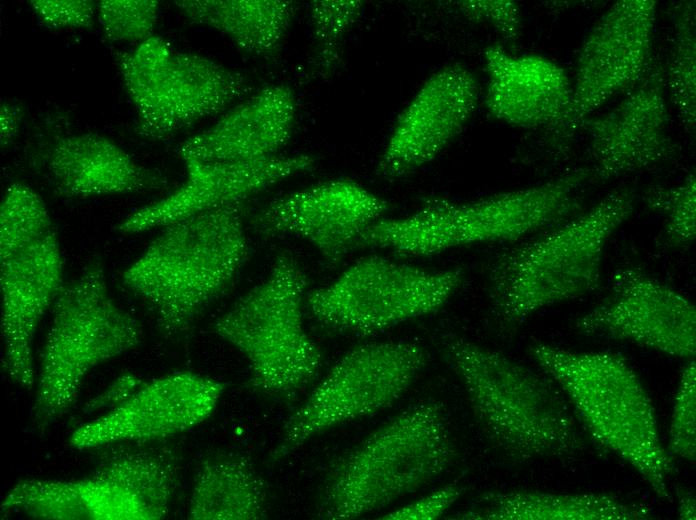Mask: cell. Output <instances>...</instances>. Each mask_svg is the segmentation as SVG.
<instances>
[{
    "label": "cell",
    "mask_w": 696,
    "mask_h": 520,
    "mask_svg": "<svg viewBox=\"0 0 696 520\" xmlns=\"http://www.w3.org/2000/svg\"><path fill=\"white\" fill-rule=\"evenodd\" d=\"M442 347L478 427L504 458L562 459L586 449L587 433L545 373L463 337L448 335Z\"/></svg>",
    "instance_id": "cell-1"
},
{
    "label": "cell",
    "mask_w": 696,
    "mask_h": 520,
    "mask_svg": "<svg viewBox=\"0 0 696 520\" xmlns=\"http://www.w3.org/2000/svg\"><path fill=\"white\" fill-rule=\"evenodd\" d=\"M635 207L632 189H615L589 209L499 254L488 271L496 322L515 329L546 307L597 290L608 242Z\"/></svg>",
    "instance_id": "cell-2"
},
{
    "label": "cell",
    "mask_w": 696,
    "mask_h": 520,
    "mask_svg": "<svg viewBox=\"0 0 696 520\" xmlns=\"http://www.w3.org/2000/svg\"><path fill=\"white\" fill-rule=\"evenodd\" d=\"M588 183L589 169L580 167L538 185L471 201L429 199L411 214L377 220L360 235L355 248L420 257L517 241L583 211V189Z\"/></svg>",
    "instance_id": "cell-3"
},
{
    "label": "cell",
    "mask_w": 696,
    "mask_h": 520,
    "mask_svg": "<svg viewBox=\"0 0 696 520\" xmlns=\"http://www.w3.org/2000/svg\"><path fill=\"white\" fill-rule=\"evenodd\" d=\"M242 202L163 227L122 274L124 286L153 310L161 332L186 335L225 293L248 256Z\"/></svg>",
    "instance_id": "cell-4"
},
{
    "label": "cell",
    "mask_w": 696,
    "mask_h": 520,
    "mask_svg": "<svg viewBox=\"0 0 696 520\" xmlns=\"http://www.w3.org/2000/svg\"><path fill=\"white\" fill-rule=\"evenodd\" d=\"M455 458L443 405L420 401L332 461L317 515L352 520L379 511L439 479Z\"/></svg>",
    "instance_id": "cell-5"
},
{
    "label": "cell",
    "mask_w": 696,
    "mask_h": 520,
    "mask_svg": "<svg viewBox=\"0 0 696 520\" xmlns=\"http://www.w3.org/2000/svg\"><path fill=\"white\" fill-rule=\"evenodd\" d=\"M529 353L569 401L595 442L630 465L658 498L671 501L673 471L649 395L615 352H577L536 342Z\"/></svg>",
    "instance_id": "cell-6"
},
{
    "label": "cell",
    "mask_w": 696,
    "mask_h": 520,
    "mask_svg": "<svg viewBox=\"0 0 696 520\" xmlns=\"http://www.w3.org/2000/svg\"><path fill=\"white\" fill-rule=\"evenodd\" d=\"M141 335L138 321L111 297L102 260L93 257L53 302L30 412L33 429L43 432L62 418L89 371L135 348Z\"/></svg>",
    "instance_id": "cell-7"
},
{
    "label": "cell",
    "mask_w": 696,
    "mask_h": 520,
    "mask_svg": "<svg viewBox=\"0 0 696 520\" xmlns=\"http://www.w3.org/2000/svg\"><path fill=\"white\" fill-rule=\"evenodd\" d=\"M307 283L295 258L280 253L268 277L211 325L244 355L250 386L261 394L295 399L321 369V350L303 324Z\"/></svg>",
    "instance_id": "cell-8"
},
{
    "label": "cell",
    "mask_w": 696,
    "mask_h": 520,
    "mask_svg": "<svg viewBox=\"0 0 696 520\" xmlns=\"http://www.w3.org/2000/svg\"><path fill=\"white\" fill-rule=\"evenodd\" d=\"M116 65L137 112L136 133L159 141L224 111L253 88L242 73L152 36L117 53Z\"/></svg>",
    "instance_id": "cell-9"
},
{
    "label": "cell",
    "mask_w": 696,
    "mask_h": 520,
    "mask_svg": "<svg viewBox=\"0 0 696 520\" xmlns=\"http://www.w3.org/2000/svg\"><path fill=\"white\" fill-rule=\"evenodd\" d=\"M463 281L460 267L430 269L372 255L307 292L305 308L329 330L368 336L440 310Z\"/></svg>",
    "instance_id": "cell-10"
},
{
    "label": "cell",
    "mask_w": 696,
    "mask_h": 520,
    "mask_svg": "<svg viewBox=\"0 0 696 520\" xmlns=\"http://www.w3.org/2000/svg\"><path fill=\"white\" fill-rule=\"evenodd\" d=\"M428 353L407 340L370 342L348 350L286 420L269 453L276 463L307 441L395 403L427 364Z\"/></svg>",
    "instance_id": "cell-11"
},
{
    "label": "cell",
    "mask_w": 696,
    "mask_h": 520,
    "mask_svg": "<svg viewBox=\"0 0 696 520\" xmlns=\"http://www.w3.org/2000/svg\"><path fill=\"white\" fill-rule=\"evenodd\" d=\"M573 328L582 335L628 341L688 360L696 352L695 306L634 266L611 275L608 296L577 318Z\"/></svg>",
    "instance_id": "cell-12"
},
{
    "label": "cell",
    "mask_w": 696,
    "mask_h": 520,
    "mask_svg": "<svg viewBox=\"0 0 696 520\" xmlns=\"http://www.w3.org/2000/svg\"><path fill=\"white\" fill-rule=\"evenodd\" d=\"M656 8L655 0H619L592 27L577 58L567 129L580 127L647 73L653 62Z\"/></svg>",
    "instance_id": "cell-13"
},
{
    "label": "cell",
    "mask_w": 696,
    "mask_h": 520,
    "mask_svg": "<svg viewBox=\"0 0 696 520\" xmlns=\"http://www.w3.org/2000/svg\"><path fill=\"white\" fill-rule=\"evenodd\" d=\"M590 182H607L672 159L663 68L652 62L644 77L607 112L585 119Z\"/></svg>",
    "instance_id": "cell-14"
},
{
    "label": "cell",
    "mask_w": 696,
    "mask_h": 520,
    "mask_svg": "<svg viewBox=\"0 0 696 520\" xmlns=\"http://www.w3.org/2000/svg\"><path fill=\"white\" fill-rule=\"evenodd\" d=\"M479 97L478 80L463 64L451 63L432 73L398 116L377 173L396 180L432 162L463 131Z\"/></svg>",
    "instance_id": "cell-15"
},
{
    "label": "cell",
    "mask_w": 696,
    "mask_h": 520,
    "mask_svg": "<svg viewBox=\"0 0 696 520\" xmlns=\"http://www.w3.org/2000/svg\"><path fill=\"white\" fill-rule=\"evenodd\" d=\"M389 208L387 200L357 182L333 179L272 200L252 222L262 235L306 240L329 266H336Z\"/></svg>",
    "instance_id": "cell-16"
},
{
    "label": "cell",
    "mask_w": 696,
    "mask_h": 520,
    "mask_svg": "<svg viewBox=\"0 0 696 520\" xmlns=\"http://www.w3.org/2000/svg\"><path fill=\"white\" fill-rule=\"evenodd\" d=\"M225 386L201 374L180 371L144 382L125 402L80 426L69 439L77 449L125 442H151L191 429L215 410Z\"/></svg>",
    "instance_id": "cell-17"
},
{
    "label": "cell",
    "mask_w": 696,
    "mask_h": 520,
    "mask_svg": "<svg viewBox=\"0 0 696 520\" xmlns=\"http://www.w3.org/2000/svg\"><path fill=\"white\" fill-rule=\"evenodd\" d=\"M187 177L168 196L129 214L114 230L136 234L242 202L245 198L297 174L311 171L315 159L307 154L277 156L249 164H207L183 160Z\"/></svg>",
    "instance_id": "cell-18"
},
{
    "label": "cell",
    "mask_w": 696,
    "mask_h": 520,
    "mask_svg": "<svg viewBox=\"0 0 696 520\" xmlns=\"http://www.w3.org/2000/svg\"><path fill=\"white\" fill-rule=\"evenodd\" d=\"M2 365L15 384H35L32 343L46 309L60 291L63 259L55 231L1 261Z\"/></svg>",
    "instance_id": "cell-19"
},
{
    "label": "cell",
    "mask_w": 696,
    "mask_h": 520,
    "mask_svg": "<svg viewBox=\"0 0 696 520\" xmlns=\"http://www.w3.org/2000/svg\"><path fill=\"white\" fill-rule=\"evenodd\" d=\"M487 82L484 104L498 121L521 129L566 130L573 89L565 70L535 54L515 55L501 45L483 53Z\"/></svg>",
    "instance_id": "cell-20"
},
{
    "label": "cell",
    "mask_w": 696,
    "mask_h": 520,
    "mask_svg": "<svg viewBox=\"0 0 696 520\" xmlns=\"http://www.w3.org/2000/svg\"><path fill=\"white\" fill-rule=\"evenodd\" d=\"M296 100L292 89L274 84L248 96L212 126L183 141L182 160L249 164L277 157L292 136Z\"/></svg>",
    "instance_id": "cell-21"
},
{
    "label": "cell",
    "mask_w": 696,
    "mask_h": 520,
    "mask_svg": "<svg viewBox=\"0 0 696 520\" xmlns=\"http://www.w3.org/2000/svg\"><path fill=\"white\" fill-rule=\"evenodd\" d=\"M43 167L54 192L64 198L131 194L167 186L159 172L140 165L112 140L95 133L57 139L43 155Z\"/></svg>",
    "instance_id": "cell-22"
},
{
    "label": "cell",
    "mask_w": 696,
    "mask_h": 520,
    "mask_svg": "<svg viewBox=\"0 0 696 520\" xmlns=\"http://www.w3.org/2000/svg\"><path fill=\"white\" fill-rule=\"evenodd\" d=\"M651 509L607 493L490 492L457 516L470 520H646Z\"/></svg>",
    "instance_id": "cell-23"
},
{
    "label": "cell",
    "mask_w": 696,
    "mask_h": 520,
    "mask_svg": "<svg viewBox=\"0 0 696 520\" xmlns=\"http://www.w3.org/2000/svg\"><path fill=\"white\" fill-rule=\"evenodd\" d=\"M175 6L191 22L226 36L239 50L264 59L280 51L296 13L287 0H179Z\"/></svg>",
    "instance_id": "cell-24"
},
{
    "label": "cell",
    "mask_w": 696,
    "mask_h": 520,
    "mask_svg": "<svg viewBox=\"0 0 696 520\" xmlns=\"http://www.w3.org/2000/svg\"><path fill=\"white\" fill-rule=\"evenodd\" d=\"M260 475L244 457L215 452L198 464L188 518L257 520L267 517V493Z\"/></svg>",
    "instance_id": "cell-25"
},
{
    "label": "cell",
    "mask_w": 696,
    "mask_h": 520,
    "mask_svg": "<svg viewBox=\"0 0 696 520\" xmlns=\"http://www.w3.org/2000/svg\"><path fill=\"white\" fill-rule=\"evenodd\" d=\"M98 462L92 476L118 484L136 495L153 520L168 515L176 485L175 466L163 451L117 446Z\"/></svg>",
    "instance_id": "cell-26"
},
{
    "label": "cell",
    "mask_w": 696,
    "mask_h": 520,
    "mask_svg": "<svg viewBox=\"0 0 696 520\" xmlns=\"http://www.w3.org/2000/svg\"><path fill=\"white\" fill-rule=\"evenodd\" d=\"M673 41L666 68L665 91L688 132L696 124V33L694 2L677 3L672 12Z\"/></svg>",
    "instance_id": "cell-27"
},
{
    "label": "cell",
    "mask_w": 696,
    "mask_h": 520,
    "mask_svg": "<svg viewBox=\"0 0 696 520\" xmlns=\"http://www.w3.org/2000/svg\"><path fill=\"white\" fill-rule=\"evenodd\" d=\"M54 231L42 197L30 186L13 183L0 206V262Z\"/></svg>",
    "instance_id": "cell-28"
},
{
    "label": "cell",
    "mask_w": 696,
    "mask_h": 520,
    "mask_svg": "<svg viewBox=\"0 0 696 520\" xmlns=\"http://www.w3.org/2000/svg\"><path fill=\"white\" fill-rule=\"evenodd\" d=\"M1 509L21 510L36 519L92 520L77 480L21 479L6 494Z\"/></svg>",
    "instance_id": "cell-29"
},
{
    "label": "cell",
    "mask_w": 696,
    "mask_h": 520,
    "mask_svg": "<svg viewBox=\"0 0 696 520\" xmlns=\"http://www.w3.org/2000/svg\"><path fill=\"white\" fill-rule=\"evenodd\" d=\"M364 7L360 0H316L309 5L314 42V59L323 73L341 62L346 36L358 21Z\"/></svg>",
    "instance_id": "cell-30"
},
{
    "label": "cell",
    "mask_w": 696,
    "mask_h": 520,
    "mask_svg": "<svg viewBox=\"0 0 696 520\" xmlns=\"http://www.w3.org/2000/svg\"><path fill=\"white\" fill-rule=\"evenodd\" d=\"M648 207L664 218L665 242L673 248L690 246L696 236V177L689 173L680 183L653 188Z\"/></svg>",
    "instance_id": "cell-31"
},
{
    "label": "cell",
    "mask_w": 696,
    "mask_h": 520,
    "mask_svg": "<svg viewBox=\"0 0 696 520\" xmlns=\"http://www.w3.org/2000/svg\"><path fill=\"white\" fill-rule=\"evenodd\" d=\"M159 12L154 0H103L97 18L110 42H143L153 35Z\"/></svg>",
    "instance_id": "cell-32"
},
{
    "label": "cell",
    "mask_w": 696,
    "mask_h": 520,
    "mask_svg": "<svg viewBox=\"0 0 696 520\" xmlns=\"http://www.w3.org/2000/svg\"><path fill=\"white\" fill-rule=\"evenodd\" d=\"M77 481L91 519L153 520L144 503L122 486L92 475Z\"/></svg>",
    "instance_id": "cell-33"
},
{
    "label": "cell",
    "mask_w": 696,
    "mask_h": 520,
    "mask_svg": "<svg viewBox=\"0 0 696 520\" xmlns=\"http://www.w3.org/2000/svg\"><path fill=\"white\" fill-rule=\"evenodd\" d=\"M668 453L694 462L696 458V366L689 360L682 370L672 409Z\"/></svg>",
    "instance_id": "cell-34"
},
{
    "label": "cell",
    "mask_w": 696,
    "mask_h": 520,
    "mask_svg": "<svg viewBox=\"0 0 696 520\" xmlns=\"http://www.w3.org/2000/svg\"><path fill=\"white\" fill-rule=\"evenodd\" d=\"M456 8L469 20L493 28L505 41L515 42L522 31V13L512 0H464Z\"/></svg>",
    "instance_id": "cell-35"
},
{
    "label": "cell",
    "mask_w": 696,
    "mask_h": 520,
    "mask_svg": "<svg viewBox=\"0 0 696 520\" xmlns=\"http://www.w3.org/2000/svg\"><path fill=\"white\" fill-rule=\"evenodd\" d=\"M38 18L55 28H91L98 5L91 0H32Z\"/></svg>",
    "instance_id": "cell-36"
},
{
    "label": "cell",
    "mask_w": 696,
    "mask_h": 520,
    "mask_svg": "<svg viewBox=\"0 0 696 520\" xmlns=\"http://www.w3.org/2000/svg\"><path fill=\"white\" fill-rule=\"evenodd\" d=\"M463 488L447 484L387 512L382 519L434 520L442 517L458 501Z\"/></svg>",
    "instance_id": "cell-37"
},
{
    "label": "cell",
    "mask_w": 696,
    "mask_h": 520,
    "mask_svg": "<svg viewBox=\"0 0 696 520\" xmlns=\"http://www.w3.org/2000/svg\"><path fill=\"white\" fill-rule=\"evenodd\" d=\"M145 381L140 378L126 374L118 378L103 394L97 396L87 404L89 411L110 408L113 409L125 402L137 390L141 388Z\"/></svg>",
    "instance_id": "cell-38"
},
{
    "label": "cell",
    "mask_w": 696,
    "mask_h": 520,
    "mask_svg": "<svg viewBox=\"0 0 696 520\" xmlns=\"http://www.w3.org/2000/svg\"><path fill=\"white\" fill-rule=\"evenodd\" d=\"M20 107L9 102H3L0 111L1 146L7 147L19 133L22 119Z\"/></svg>",
    "instance_id": "cell-39"
},
{
    "label": "cell",
    "mask_w": 696,
    "mask_h": 520,
    "mask_svg": "<svg viewBox=\"0 0 696 520\" xmlns=\"http://www.w3.org/2000/svg\"><path fill=\"white\" fill-rule=\"evenodd\" d=\"M677 498L679 518L694 520L696 518V498L694 493L683 489L677 492Z\"/></svg>",
    "instance_id": "cell-40"
}]
</instances>
